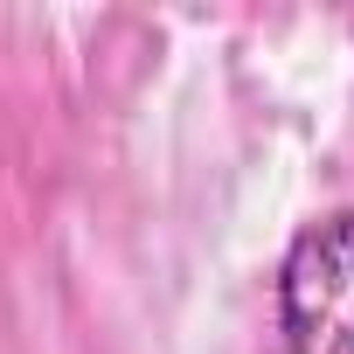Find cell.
Wrapping results in <instances>:
<instances>
[{"instance_id": "6da1fadb", "label": "cell", "mask_w": 354, "mask_h": 354, "mask_svg": "<svg viewBox=\"0 0 354 354\" xmlns=\"http://www.w3.org/2000/svg\"><path fill=\"white\" fill-rule=\"evenodd\" d=\"M278 326L292 354H354V209L292 236L278 264Z\"/></svg>"}]
</instances>
